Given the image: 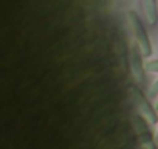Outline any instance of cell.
I'll use <instances>...</instances> for the list:
<instances>
[{
  "instance_id": "9",
  "label": "cell",
  "mask_w": 158,
  "mask_h": 149,
  "mask_svg": "<svg viewBox=\"0 0 158 149\" xmlns=\"http://www.w3.org/2000/svg\"><path fill=\"white\" fill-rule=\"evenodd\" d=\"M155 106H156V109H158V96H156V104H155Z\"/></svg>"
},
{
  "instance_id": "2",
  "label": "cell",
  "mask_w": 158,
  "mask_h": 149,
  "mask_svg": "<svg viewBox=\"0 0 158 149\" xmlns=\"http://www.w3.org/2000/svg\"><path fill=\"white\" fill-rule=\"evenodd\" d=\"M132 95H133V98H135V103H136L139 112H143V113L146 115L147 121H150V123L155 124V123L158 121V115H156L155 109H153V107L149 104V101L146 100L144 93H143L138 87H133V89H132Z\"/></svg>"
},
{
  "instance_id": "3",
  "label": "cell",
  "mask_w": 158,
  "mask_h": 149,
  "mask_svg": "<svg viewBox=\"0 0 158 149\" xmlns=\"http://www.w3.org/2000/svg\"><path fill=\"white\" fill-rule=\"evenodd\" d=\"M133 121H135V129H136V134H138V137H139L143 146H144L146 149H158V144H156V141L153 140L150 130L147 129V124H146L144 118H141L139 115H136Z\"/></svg>"
},
{
  "instance_id": "8",
  "label": "cell",
  "mask_w": 158,
  "mask_h": 149,
  "mask_svg": "<svg viewBox=\"0 0 158 149\" xmlns=\"http://www.w3.org/2000/svg\"><path fill=\"white\" fill-rule=\"evenodd\" d=\"M155 141H156V144H158V132H156V138H155Z\"/></svg>"
},
{
  "instance_id": "1",
  "label": "cell",
  "mask_w": 158,
  "mask_h": 149,
  "mask_svg": "<svg viewBox=\"0 0 158 149\" xmlns=\"http://www.w3.org/2000/svg\"><path fill=\"white\" fill-rule=\"evenodd\" d=\"M129 19H130L133 33H135L136 44H138L139 48H141V53H143L144 56H150V53H152V45H150L149 36H147V33H146V30H144V25L141 23L139 17H138L135 13H129Z\"/></svg>"
},
{
  "instance_id": "6",
  "label": "cell",
  "mask_w": 158,
  "mask_h": 149,
  "mask_svg": "<svg viewBox=\"0 0 158 149\" xmlns=\"http://www.w3.org/2000/svg\"><path fill=\"white\" fill-rule=\"evenodd\" d=\"M144 68L147 71H152V73H158V59H153V61H149L144 64Z\"/></svg>"
},
{
  "instance_id": "4",
  "label": "cell",
  "mask_w": 158,
  "mask_h": 149,
  "mask_svg": "<svg viewBox=\"0 0 158 149\" xmlns=\"http://www.w3.org/2000/svg\"><path fill=\"white\" fill-rule=\"evenodd\" d=\"M139 45L136 44L132 50V67H133V73L135 78L143 83L144 81V64H141V53H139Z\"/></svg>"
},
{
  "instance_id": "7",
  "label": "cell",
  "mask_w": 158,
  "mask_h": 149,
  "mask_svg": "<svg viewBox=\"0 0 158 149\" xmlns=\"http://www.w3.org/2000/svg\"><path fill=\"white\" fill-rule=\"evenodd\" d=\"M150 96L152 98H156L158 96V79L153 83V86L150 87Z\"/></svg>"
},
{
  "instance_id": "5",
  "label": "cell",
  "mask_w": 158,
  "mask_h": 149,
  "mask_svg": "<svg viewBox=\"0 0 158 149\" xmlns=\"http://www.w3.org/2000/svg\"><path fill=\"white\" fill-rule=\"evenodd\" d=\"M143 11L147 19V23L156 25L158 22V6H156V0H141Z\"/></svg>"
}]
</instances>
